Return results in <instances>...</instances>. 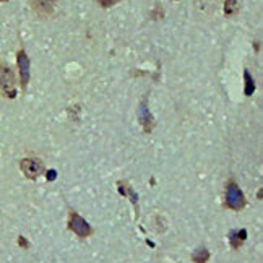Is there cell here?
Segmentation results:
<instances>
[{
	"mask_svg": "<svg viewBox=\"0 0 263 263\" xmlns=\"http://www.w3.org/2000/svg\"><path fill=\"white\" fill-rule=\"evenodd\" d=\"M0 96L13 99L16 96V80L12 67L0 60Z\"/></svg>",
	"mask_w": 263,
	"mask_h": 263,
	"instance_id": "6da1fadb",
	"label": "cell"
},
{
	"mask_svg": "<svg viewBox=\"0 0 263 263\" xmlns=\"http://www.w3.org/2000/svg\"><path fill=\"white\" fill-rule=\"evenodd\" d=\"M246 195L244 192L239 189V185L236 184L234 180H229L226 185V195H224V205L229 210L234 211H240L242 208L246 206Z\"/></svg>",
	"mask_w": 263,
	"mask_h": 263,
	"instance_id": "7a4b0ae2",
	"label": "cell"
},
{
	"mask_svg": "<svg viewBox=\"0 0 263 263\" xmlns=\"http://www.w3.org/2000/svg\"><path fill=\"white\" fill-rule=\"evenodd\" d=\"M68 229L75 232V234L80 239H86L93 234V228L89 226V222H86V219H83L77 211H70L68 215Z\"/></svg>",
	"mask_w": 263,
	"mask_h": 263,
	"instance_id": "3957f363",
	"label": "cell"
},
{
	"mask_svg": "<svg viewBox=\"0 0 263 263\" xmlns=\"http://www.w3.org/2000/svg\"><path fill=\"white\" fill-rule=\"evenodd\" d=\"M20 169H22V173L25 174L26 179L36 180L44 173V164H43V161L37 158H25L22 159V163H20Z\"/></svg>",
	"mask_w": 263,
	"mask_h": 263,
	"instance_id": "277c9868",
	"label": "cell"
},
{
	"mask_svg": "<svg viewBox=\"0 0 263 263\" xmlns=\"http://www.w3.org/2000/svg\"><path fill=\"white\" fill-rule=\"evenodd\" d=\"M16 65L20 72V83H22V88L25 89L29 83V78H31V64H29V59L23 49H20L16 54Z\"/></svg>",
	"mask_w": 263,
	"mask_h": 263,
	"instance_id": "5b68a950",
	"label": "cell"
},
{
	"mask_svg": "<svg viewBox=\"0 0 263 263\" xmlns=\"http://www.w3.org/2000/svg\"><path fill=\"white\" fill-rule=\"evenodd\" d=\"M138 122L143 127L145 134H151V130L155 127V119H153V114L149 112L148 109V103H146V98L141 101V104L138 107Z\"/></svg>",
	"mask_w": 263,
	"mask_h": 263,
	"instance_id": "8992f818",
	"label": "cell"
},
{
	"mask_svg": "<svg viewBox=\"0 0 263 263\" xmlns=\"http://www.w3.org/2000/svg\"><path fill=\"white\" fill-rule=\"evenodd\" d=\"M55 7H57V0H31L33 12L41 18H47L52 15Z\"/></svg>",
	"mask_w": 263,
	"mask_h": 263,
	"instance_id": "52a82bcc",
	"label": "cell"
},
{
	"mask_svg": "<svg viewBox=\"0 0 263 263\" xmlns=\"http://www.w3.org/2000/svg\"><path fill=\"white\" fill-rule=\"evenodd\" d=\"M228 239H229V244H231V247L234 249V250H237L242 244L246 242V239H247V229H239V231H232L231 234L228 236Z\"/></svg>",
	"mask_w": 263,
	"mask_h": 263,
	"instance_id": "ba28073f",
	"label": "cell"
},
{
	"mask_svg": "<svg viewBox=\"0 0 263 263\" xmlns=\"http://www.w3.org/2000/svg\"><path fill=\"white\" fill-rule=\"evenodd\" d=\"M119 192L132 200V203H134L135 211H137V216H138V195L135 194V190L130 187L128 182H119Z\"/></svg>",
	"mask_w": 263,
	"mask_h": 263,
	"instance_id": "9c48e42d",
	"label": "cell"
},
{
	"mask_svg": "<svg viewBox=\"0 0 263 263\" xmlns=\"http://www.w3.org/2000/svg\"><path fill=\"white\" fill-rule=\"evenodd\" d=\"M244 93L246 96H252L255 93V80L252 78L249 70H244Z\"/></svg>",
	"mask_w": 263,
	"mask_h": 263,
	"instance_id": "30bf717a",
	"label": "cell"
},
{
	"mask_svg": "<svg viewBox=\"0 0 263 263\" xmlns=\"http://www.w3.org/2000/svg\"><path fill=\"white\" fill-rule=\"evenodd\" d=\"M192 260L195 263H206L210 260V252L205 247H198L194 254H192Z\"/></svg>",
	"mask_w": 263,
	"mask_h": 263,
	"instance_id": "8fae6325",
	"label": "cell"
},
{
	"mask_svg": "<svg viewBox=\"0 0 263 263\" xmlns=\"http://www.w3.org/2000/svg\"><path fill=\"white\" fill-rule=\"evenodd\" d=\"M239 2L237 0H224V15L226 16H234L239 12Z\"/></svg>",
	"mask_w": 263,
	"mask_h": 263,
	"instance_id": "7c38bea8",
	"label": "cell"
},
{
	"mask_svg": "<svg viewBox=\"0 0 263 263\" xmlns=\"http://www.w3.org/2000/svg\"><path fill=\"white\" fill-rule=\"evenodd\" d=\"M117 2H119V0H99V5L103 8H109L110 5H114Z\"/></svg>",
	"mask_w": 263,
	"mask_h": 263,
	"instance_id": "4fadbf2b",
	"label": "cell"
},
{
	"mask_svg": "<svg viewBox=\"0 0 263 263\" xmlns=\"http://www.w3.org/2000/svg\"><path fill=\"white\" fill-rule=\"evenodd\" d=\"M18 244H20V247H23V249H28V247H29V242H28L23 236H20V237H18Z\"/></svg>",
	"mask_w": 263,
	"mask_h": 263,
	"instance_id": "5bb4252c",
	"label": "cell"
},
{
	"mask_svg": "<svg viewBox=\"0 0 263 263\" xmlns=\"http://www.w3.org/2000/svg\"><path fill=\"white\" fill-rule=\"evenodd\" d=\"M46 177H47V180H49V182H52V180H55V177H57V173H55L54 169H50V171H47Z\"/></svg>",
	"mask_w": 263,
	"mask_h": 263,
	"instance_id": "9a60e30c",
	"label": "cell"
},
{
	"mask_svg": "<svg viewBox=\"0 0 263 263\" xmlns=\"http://www.w3.org/2000/svg\"><path fill=\"white\" fill-rule=\"evenodd\" d=\"M0 2H7V0H0Z\"/></svg>",
	"mask_w": 263,
	"mask_h": 263,
	"instance_id": "2e32d148",
	"label": "cell"
},
{
	"mask_svg": "<svg viewBox=\"0 0 263 263\" xmlns=\"http://www.w3.org/2000/svg\"><path fill=\"white\" fill-rule=\"evenodd\" d=\"M173 2H179V0H173Z\"/></svg>",
	"mask_w": 263,
	"mask_h": 263,
	"instance_id": "e0dca14e",
	"label": "cell"
}]
</instances>
